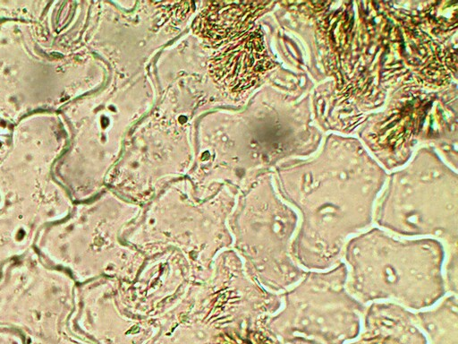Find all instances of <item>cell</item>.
Instances as JSON below:
<instances>
[{"label":"cell","instance_id":"2","mask_svg":"<svg viewBox=\"0 0 458 344\" xmlns=\"http://www.w3.org/2000/svg\"><path fill=\"white\" fill-rule=\"evenodd\" d=\"M250 7L247 3H212L195 20L194 30L212 42L234 38L248 22Z\"/></svg>","mask_w":458,"mask_h":344},{"label":"cell","instance_id":"1","mask_svg":"<svg viewBox=\"0 0 458 344\" xmlns=\"http://www.w3.org/2000/svg\"><path fill=\"white\" fill-rule=\"evenodd\" d=\"M260 50L254 34L236 38L210 61V73L221 86L236 91L249 87L260 71Z\"/></svg>","mask_w":458,"mask_h":344}]
</instances>
